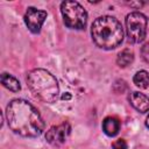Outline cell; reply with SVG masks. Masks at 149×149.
<instances>
[{
  "instance_id": "cell-8",
  "label": "cell",
  "mask_w": 149,
  "mask_h": 149,
  "mask_svg": "<svg viewBox=\"0 0 149 149\" xmlns=\"http://www.w3.org/2000/svg\"><path fill=\"white\" fill-rule=\"evenodd\" d=\"M129 102L136 111L141 113H146L149 111V97L141 92H132L129 95Z\"/></svg>"
},
{
  "instance_id": "cell-11",
  "label": "cell",
  "mask_w": 149,
  "mask_h": 149,
  "mask_svg": "<svg viewBox=\"0 0 149 149\" xmlns=\"http://www.w3.org/2000/svg\"><path fill=\"white\" fill-rule=\"evenodd\" d=\"M133 62H134V54L129 49H125V50L120 51L116 57V63L120 68H126V66L130 65Z\"/></svg>"
},
{
  "instance_id": "cell-1",
  "label": "cell",
  "mask_w": 149,
  "mask_h": 149,
  "mask_svg": "<svg viewBox=\"0 0 149 149\" xmlns=\"http://www.w3.org/2000/svg\"><path fill=\"white\" fill-rule=\"evenodd\" d=\"M9 128L24 137H37L44 130V121L38 111L24 99H14L6 107Z\"/></svg>"
},
{
  "instance_id": "cell-13",
  "label": "cell",
  "mask_w": 149,
  "mask_h": 149,
  "mask_svg": "<svg viewBox=\"0 0 149 149\" xmlns=\"http://www.w3.org/2000/svg\"><path fill=\"white\" fill-rule=\"evenodd\" d=\"M141 57L144 62L149 63V41L146 42L141 48Z\"/></svg>"
},
{
  "instance_id": "cell-10",
  "label": "cell",
  "mask_w": 149,
  "mask_h": 149,
  "mask_svg": "<svg viewBox=\"0 0 149 149\" xmlns=\"http://www.w3.org/2000/svg\"><path fill=\"white\" fill-rule=\"evenodd\" d=\"M1 84L3 85V87H6L7 90H9L12 92H19L21 90L20 81L15 77H13L12 74L6 73V72H3L1 74Z\"/></svg>"
},
{
  "instance_id": "cell-12",
  "label": "cell",
  "mask_w": 149,
  "mask_h": 149,
  "mask_svg": "<svg viewBox=\"0 0 149 149\" xmlns=\"http://www.w3.org/2000/svg\"><path fill=\"white\" fill-rule=\"evenodd\" d=\"M134 84L140 88H147L149 86V72L146 70L137 71L133 77Z\"/></svg>"
},
{
  "instance_id": "cell-6",
  "label": "cell",
  "mask_w": 149,
  "mask_h": 149,
  "mask_svg": "<svg viewBox=\"0 0 149 149\" xmlns=\"http://www.w3.org/2000/svg\"><path fill=\"white\" fill-rule=\"evenodd\" d=\"M45 19H47V12L37 9L35 7H28L24 14V22L28 29L34 34L40 33Z\"/></svg>"
},
{
  "instance_id": "cell-2",
  "label": "cell",
  "mask_w": 149,
  "mask_h": 149,
  "mask_svg": "<svg viewBox=\"0 0 149 149\" xmlns=\"http://www.w3.org/2000/svg\"><path fill=\"white\" fill-rule=\"evenodd\" d=\"M91 35L97 47L112 50L121 44L123 40V28L114 16L105 15L95 19L92 23Z\"/></svg>"
},
{
  "instance_id": "cell-15",
  "label": "cell",
  "mask_w": 149,
  "mask_h": 149,
  "mask_svg": "<svg viewBox=\"0 0 149 149\" xmlns=\"http://www.w3.org/2000/svg\"><path fill=\"white\" fill-rule=\"evenodd\" d=\"M146 126L149 128V114H148V116H147V119H146Z\"/></svg>"
},
{
  "instance_id": "cell-7",
  "label": "cell",
  "mask_w": 149,
  "mask_h": 149,
  "mask_svg": "<svg viewBox=\"0 0 149 149\" xmlns=\"http://www.w3.org/2000/svg\"><path fill=\"white\" fill-rule=\"evenodd\" d=\"M70 132H71L70 125L68 122H63L58 126L51 127L45 134V140L51 146L59 147L66 141L68 136L70 135Z\"/></svg>"
},
{
  "instance_id": "cell-4",
  "label": "cell",
  "mask_w": 149,
  "mask_h": 149,
  "mask_svg": "<svg viewBox=\"0 0 149 149\" xmlns=\"http://www.w3.org/2000/svg\"><path fill=\"white\" fill-rule=\"evenodd\" d=\"M61 12L64 23L71 29H83L86 26L87 13L84 7L77 1H63Z\"/></svg>"
},
{
  "instance_id": "cell-14",
  "label": "cell",
  "mask_w": 149,
  "mask_h": 149,
  "mask_svg": "<svg viewBox=\"0 0 149 149\" xmlns=\"http://www.w3.org/2000/svg\"><path fill=\"white\" fill-rule=\"evenodd\" d=\"M128 144L127 142L123 140V139H120V140H116L115 142H113L112 144V148L113 149H127Z\"/></svg>"
},
{
  "instance_id": "cell-16",
  "label": "cell",
  "mask_w": 149,
  "mask_h": 149,
  "mask_svg": "<svg viewBox=\"0 0 149 149\" xmlns=\"http://www.w3.org/2000/svg\"><path fill=\"white\" fill-rule=\"evenodd\" d=\"M62 98H63V99H70V98H71V95H70V94H66V95L64 94Z\"/></svg>"
},
{
  "instance_id": "cell-3",
  "label": "cell",
  "mask_w": 149,
  "mask_h": 149,
  "mask_svg": "<svg viewBox=\"0 0 149 149\" xmlns=\"http://www.w3.org/2000/svg\"><path fill=\"white\" fill-rule=\"evenodd\" d=\"M27 85L31 93L43 102L52 104L58 99L59 86L57 79L44 69H34L27 74Z\"/></svg>"
},
{
  "instance_id": "cell-5",
  "label": "cell",
  "mask_w": 149,
  "mask_h": 149,
  "mask_svg": "<svg viewBox=\"0 0 149 149\" xmlns=\"http://www.w3.org/2000/svg\"><path fill=\"white\" fill-rule=\"evenodd\" d=\"M147 17L140 12H132L126 17V33L132 43H140L147 35Z\"/></svg>"
},
{
  "instance_id": "cell-9",
  "label": "cell",
  "mask_w": 149,
  "mask_h": 149,
  "mask_svg": "<svg viewBox=\"0 0 149 149\" xmlns=\"http://www.w3.org/2000/svg\"><path fill=\"white\" fill-rule=\"evenodd\" d=\"M102 130L108 136H115L120 130V121L115 116H107L102 121Z\"/></svg>"
}]
</instances>
